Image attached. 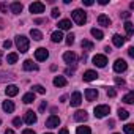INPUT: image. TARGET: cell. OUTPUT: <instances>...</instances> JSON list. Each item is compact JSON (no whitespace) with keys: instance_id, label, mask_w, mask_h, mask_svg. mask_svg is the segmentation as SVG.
<instances>
[{"instance_id":"cell-17","label":"cell","mask_w":134,"mask_h":134,"mask_svg":"<svg viewBox=\"0 0 134 134\" xmlns=\"http://www.w3.org/2000/svg\"><path fill=\"white\" fill-rule=\"evenodd\" d=\"M18 93H19L18 85H8V87L5 88V95H7V96H16Z\"/></svg>"},{"instance_id":"cell-15","label":"cell","mask_w":134,"mask_h":134,"mask_svg":"<svg viewBox=\"0 0 134 134\" xmlns=\"http://www.w3.org/2000/svg\"><path fill=\"white\" fill-rule=\"evenodd\" d=\"M98 24L103 25V27H109L112 22H110L109 16H106V14H99V16H98Z\"/></svg>"},{"instance_id":"cell-51","label":"cell","mask_w":134,"mask_h":134,"mask_svg":"<svg viewBox=\"0 0 134 134\" xmlns=\"http://www.w3.org/2000/svg\"><path fill=\"white\" fill-rule=\"evenodd\" d=\"M0 123H2V120H0Z\"/></svg>"},{"instance_id":"cell-13","label":"cell","mask_w":134,"mask_h":134,"mask_svg":"<svg viewBox=\"0 0 134 134\" xmlns=\"http://www.w3.org/2000/svg\"><path fill=\"white\" fill-rule=\"evenodd\" d=\"M22 66H24V70H25V71H38V65L33 63L32 60H25Z\"/></svg>"},{"instance_id":"cell-45","label":"cell","mask_w":134,"mask_h":134,"mask_svg":"<svg viewBox=\"0 0 134 134\" xmlns=\"http://www.w3.org/2000/svg\"><path fill=\"white\" fill-rule=\"evenodd\" d=\"M128 54H129V57H134V47H129L128 49Z\"/></svg>"},{"instance_id":"cell-52","label":"cell","mask_w":134,"mask_h":134,"mask_svg":"<svg viewBox=\"0 0 134 134\" xmlns=\"http://www.w3.org/2000/svg\"><path fill=\"white\" fill-rule=\"evenodd\" d=\"M114 134H117V132H114Z\"/></svg>"},{"instance_id":"cell-7","label":"cell","mask_w":134,"mask_h":134,"mask_svg":"<svg viewBox=\"0 0 134 134\" xmlns=\"http://www.w3.org/2000/svg\"><path fill=\"white\" fill-rule=\"evenodd\" d=\"M30 13H33V14L44 13V3H43V2H33V3L30 5Z\"/></svg>"},{"instance_id":"cell-43","label":"cell","mask_w":134,"mask_h":134,"mask_svg":"<svg viewBox=\"0 0 134 134\" xmlns=\"http://www.w3.org/2000/svg\"><path fill=\"white\" fill-rule=\"evenodd\" d=\"M121 18H123V19H129V18H131V13L125 11V13H121Z\"/></svg>"},{"instance_id":"cell-48","label":"cell","mask_w":134,"mask_h":134,"mask_svg":"<svg viewBox=\"0 0 134 134\" xmlns=\"http://www.w3.org/2000/svg\"><path fill=\"white\" fill-rule=\"evenodd\" d=\"M114 125H115V121H114V120H109V123H107V126H109V128H114Z\"/></svg>"},{"instance_id":"cell-33","label":"cell","mask_w":134,"mask_h":134,"mask_svg":"<svg viewBox=\"0 0 134 134\" xmlns=\"http://www.w3.org/2000/svg\"><path fill=\"white\" fill-rule=\"evenodd\" d=\"M125 132L126 134H134V125H131V123H128V125H125Z\"/></svg>"},{"instance_id":"cell-2","label":"cell","mask_w":134,"mask_h":134,"mask_svg":"<svg viewBox=\"0 0 134 134\" xmlns=\"http://www.w3.org/2000/svg\"><path fill=\"white\" fill-rule=\"evenodd\" d=\"M16 46H18V49L24 54V52L29 51L30 41H29V38H25L24 35H18V36H16Z\"/></svg>"},{"instance_id":"cell-44","label":"cell","mask_w":134,"mask_h":134,"mask_svg":"<svg viewBox=\"0 0 134 134\" xmlns=\"http://www.w3.org/2000/svg\"><path fill=\"white\" fill-rule=\"evenodd\" d=\"M22 134H36V132H35L33 129H24V131H22Z\"/></svg>"},{"instance_id":"cell-11","label":"cell","mask_w":134,"mask_h":134,"mask_svg":"<svg viewBox=\"0 0 134 134\" xmlns=\"http://www.w3.org/2000/svg\"><path fill=\"white\" fill-rule=\"evenodd\" d=\"M98 73L96 71H93V70H88V71H85L84 73V81H87V82H92V81H96L98 79Z\"/></svg>"},{"instance_id":"cell-6","label":"cell","mask_w":134,"mask_h":134,"mask_svg":"<svg viewBox=\"0 0 134 134\" xmlns=\"http://www.w3.org/2000/svg\"><path fill=\"white\" fill-rule=\"evenodd\" d=\"M47 57H49V52H47L46 47H38L35 51V58L38 62H44V60H47Z\"/></svg>"},{"instance_id":"cell-42","label":"cell","mask_w":134,"mask_h":134,"mask_svg":"<svg viewBox=\"0 0 134 134\" xmlns=\"http://www.w3.org/2000/svg\"><path fill=\"white\" fill-rule=\"evenodd\" d=\"M3 47H5V49H10V47H11V41H10V40L3 41Z\"/></svg>"},{"instance_id":"cell-32","label":"cell","mask_w":134,"mask_h":134,"mask_svg":"<svg viewBox=\"0 0 134 134\" xmlns=\"http://www.w3.org/2000/svg\"><path fill=\"white\" fill-rule=\"evenodd\" d=\"M118 117H120L121 120H126V118L129 117V112H128L126 109H118Z\"/></svg>"},{"instance_id":"cell-9","label":"cell","mask_w":134,"mask_h":134,"mask_svg":"<svg viewBox=\"0 0 134 134\" xmlns=\"http://www.w3.org/2000/svg\"><path fill=\"white\" fill-rule=\"evenodd\" d=\"M24 120H25V123L27 125H33V123H36V114L33 112V110H27L25 112V117H24Z\"/></svg>"},{"instance_id":"cell-21","label":"cell","mask_w":134,"mask_h":134,"mask_svg":"<svg viewBox=\"0 0 134 134\" xmlns=\"http://www.w3.org/2000/svg\"><path fill=\"white\" fill-rule=\"evenodd\" d=\"M10 8H11V13H13V14H19V13L22 11V3H19V2H13V3L10 5Z\"/></svg>"},{"instance_id":"cell-39","label":"cell","mask_w":134,"mask_h":134,"mask_svg":"<svg viewBox=\"0 0 134 134\" xmlns=\"http://www.w3.org/2000/svg\"><path fill=\"white\" fill-rule=\"evenodd\" d=\"M117 95V92H115V88H107V96H110V98H114Z\"/></svg>"},{"instance_id":"cell-34","label":"cell","mask_w":134,"mask_h":134,"mask_svg":"<svg viewBox=\"0 0 134 134\" xmlns=\"http://www.w3.org/2000/svg\"><path fill=\"white\" fill-rule=\"evenodd\" d=\"M33 92H36V93H40V95H44V93H46V88H44L43 85H35V87H33Z\"/></svg>"},{"instance_id":"cell-20","label":"cell","mask_w":134,"mask_h":134,"mask_svg":"<svg viewBox=\"0 0 134 134\" xmlns=\"http://www.w3.org/2000/svg\"><path fill=\"white\" fill-rule=\"evenodd\" d=\"M87 118H88V115H87L85 110H77V112L74 114V120H76V121H85Z\"/></svg>"},{"instance_id":"cell-49","label":"cell","mask_w":134,"mask_h":134,"mask_svg":"<svg viewBox=\"0 0 134 134\" xmlns=\"http://www.w3.org/2000/svg\"><path fill=\"white\" fill-rule=\"evenodd\" d=\"M5 134H14V131H13V129H7Z\"/></svg>"},{"instance_id":"cell-22","label":"cell","mask_w":134,"mask_h":134,"mask_svg":"<svg viewBox=\"0 0 134 134\" xmlns=\"http://www.w3.org/2000/svg\"><path fill=\"white\" fill-rule=\"evenodd\" d=\"M51 40H52V43H62L63 41V33L60 30H57L51 35Z\"/></svg>"},{"instance_id":"cell-27","label":"cell","mask_w":134,"mask_h":134,"mask_svg":"<svg viewBox=\"0 0 134 134\" xmlns=\"http://www.w3.org/2000/svg\"><path fill=\"white\" fill-rule=\"evenodd\" d=\"M90 33H92V36H93V38H96V40H103V38H104V33H103L99 29H92V30H90Z\"/></svg>"},{"instance_id":"cell-8","label":"cell","mask_w":134,"mask_h":134,"mask_svg":"<svg viewBox=\"0 0 134 134\" xmlns=\"http://www.w3.org/2000/svg\"><path fill=\"white\" fill-rule=\"evenodd\" d=\"M71 106L73 107H77V106H81V103H82V95H81V92H74L73 95H71Z\"/></svg>"},{"instance_id":"cell-16","label":"cell","mask_w":134,"mask_h":134,"mask_svg":"<svg viewBox=\"0 0 134 134\" xmlns=\"http://www.w3.org/2000/svg\"><path fill=\"white\" fill-rule=\"evenodd\" d=\"M112 43H114V46H117V47H121V46L125 44V38H123L121 35L115 33V35L112 36Z\"/></svg>"},{"instance_id":"cell-5","label":"cell","mask_w":134,"mask_h":134,"mask_svg":"<svg viewBox=\"0 0 134 134\" xmlns=\"http://www.w3.org/2000/svg\"><path fill=\"white\" fill-rule=\"evenodd\" d=\"M128 70V63L123 60V58H117L115 63H114V71L115 73H123Z\"/></svg>"},{"instance_id":"cell-23","label":"cell","mask_w":134,"mask_h":134,"mask_svg":"<svg viewBox=\"0 0 134 134\" xmlns=\"http://www.w3.org/2000/svg\"><path fill=\"white\" fill-rule=\"evenodd\" d=\"M2 107H3V110H5L7 114H11V112L14 110V103H13V101H3Z\"/></svg>"},{"instance_id":"cell-50","label":"cell","mask_w":134,"mask_h":134,"mask_svg":"<svg viewBox=\"0 0 134 134\" xmlns=\"http://www.w3.org/2000/svg\"><path fill=\"white\" fill-rule=\"evenodd\" d=\"M44 134H46V132H44ZM47 134H52V132H47Z\"/></svg>"},{"instance_id":"cell-14","label":"cell","mask_w":134,"mask_h":134,"mask_svg":"<svg viewBox=\"0 0 134 134\" xmlns=\"http://www.w3.org/2000/svg\"><path fill=\"white\" fill-rule=\"evenodd\" d=\"M63 60H65L66 63H76L77 57H76L74 52H65V54H63Z\"/></svg>"},{"instance_id":"cell-35","label":"cell","mask_w":134,"mask_h":134,"mask_svg":"<svg viewBox=\"0 0 134 134\" xmlns=\"http://www.w3.org/2000/svg\"><path fill=\"white\" fill-rule=\"evenodd\" d=\"M73 43H74V33H70L68 36H66V44H70V46H71Z\"/></svg>"},{"instance_id":"cell-1","label":"cell","mask_w":134,"mask_h":134,"mask_svg":"<svg viewBox=\"0 0 134 134\" xmlns=\"http://www.w3.org/2000/svg\"><path fill=\"white\" fill-rule=\"evenodd\" d=\"M71 18H73V21H74L77 25H84V24L87 22V14H85V11H82V10H74V11L71 13Z\"/></svg>"},{"instance_id":"cell-10","label":"cell","mask_w":134,"mask_h":134,"mask_svg":"<svg viewBox=\"0 0 134 134\" xmlns=\"http://www.w3.org/2000/svg\"><path fill=\"white\" fill-rule=\"evenodd\" d=\"M60 125V118L57 115H51L47 120H46V126L47 128H57Z\"/></svg>"},{"instance_id":"cell-4","label":"cell","mask_w":134,"mask_h":134,"mask_svg":"<svg viewBox=\"0 0 134 134\" xmlns=\"http://www.w3.org/2000/svg\"><path fill=\"white\" fill-rule=\"evenodd\" d=\"M92 62H93L95 66H98V68H104V66L107 65V58H106V55H101V54H96V55L92 58Z\"/></svg>"},{"instance_id":"cell-38","label":"cell","mask_w":134,"mask_h":134,"mask_svg":"<svg viewBox=\"0 0 134 134\" xmlns=\"http://www.w3.org/2000/svg\"><path fill=\"white\" fill-rule=\"evenodd\" d=\"M13 125H14V126H18V128H21V125H22V120H21L19 117H16V118L13 120Z\"/></svg>"},{"instance_id":"cell-37","label":"cell","mask_w":134,"mask_h":134,"mask_svg":"<svg viewBox=\"0 0 134 134\" xmlns=\"http://www.w3.org/2000/svg\"><path fill=\"white\" fill-rule=\"evenodd\" d=\"M0 11H2V13H8V3H5V2L0 3Z\"/></svg>"},{"instance_id":"cell-25","label":"cell","mask_w":134,"mask_h":134,"mask_svg":"<svg viewBox=\"0 0 134 134\" xmlns=\"http://www.w3.org/2000/svg\"><path fill=\"white\" fill-rule=\"evenodd\" d=\"M22 101H24L25 104H30V103H33V101H35V93H33V92H30V93H25V95L22 96Z\"/></svg>"},{"instance_id":"cell-19","label":"cell","mask_w":134,"mask_h":134,"mask_svg":"<svg viewBox=\"0 0 134 134\" xmlns=\"http://www.w3.org/2000/svg\"><path fill=\"white\" fill-rule=\"evenodd\" d=\"M57 25H58V30H70V29H71V21H68V19H62Z\"/></svg>"},{"instance_id":"cell-46","label":"cell","mask_w":134,"mask_h":134,"mask_svg":"<svg viewBox=\"0 0 134 134\" xmlns=\"http://www.w3.org/2000/svg\"><path fill=\"white\" fill-rule=\"evenodd\" d=\"M58 134H68V129H66V128H62V129L58 131Z\"/></svg>"},{"instance_id":"cell-29","label":"cell","mask_w":134,"mask_h":134,"mask_svg":"<svg viewBox=\"0 0 134 134\" xmlns=\"http://www.w3.org/2000/svg\"><path fill=\"white\" fill-rule=\"evenodd\" d=\"M81 46H82V49H84V51H92L95 44H93L92 41H88V40H82V43H81Z\"/></svg>"},{"instance_id":"cell-30","label":"cell","mask_w":134,"mask_h":134,"mask_svg":"<svg viewBox=\"0 0 134 134\" xmlns=\"http://www.w3.org/2000/svg\"><path fill=\"white\" fill-rule=\"evenodd\" d=\"M76 134H92V129L88 126H77Z\"/></svg>"},{"instance_id":"cell-41","label":"cell","mask_w":134,"mask_h":134,"mask_svg":"<svg viewBox=\"0 0 134 134\" xmlns=\"http://www.w3.org/2000/svg\"><path fill=\"white\" fill-rule=\"evenodd\" d=\"M82 3H84L85 7H92L95 2H93V0H82Z\"/></svg>"},{"instance_id":"cell-3","label":"cell","mask_w":134,"mask_h":134,"mask_svg":"<svg viewBox=\"0 0 134 134\" xmlns=\"http://www.w3.org/2000/svg\"><path fill=\"white\" fill-rule=\"evenodd\" d=\"M109 112H110V107L106 106V104H103V106H96L95 110H93V114H95L96 118H103V117H106Z\"/></svg>"},{"instance_id":"cell-26","label":"cell","mask_w":134,"mask_h":134,"mask_svg":"<svg viewBox=\"0 0 134 134\" xmlns=\"http://www.w3.org/2000/svg\"><path fill=\"white\" fill-rule=\"evenodd\" d=\"M125 30H126V35H128V36H132V33H134V25H132V22L126 21V22H125Z\"/></svg>"},{"instance_id":"cell-47","label":"cell","mask_w":134,"mask_h":134,"mask_svg":"<svg viewBox=\"0 0 134 134\" xmlns=\"http://www.w3.org/2000/svg\"><path fill=\"white\" fill-rule=\"evenodd\" d=\"M46 106H47V104H46V101H44V103H41V106H40V110L43 112V110L46 109Z\"/></svg>"},{"instance_id":"cell-36","label":"cell","mask_w":134,"mask_h":134,"mask_svg":"<svg viewBox=\"0 0 134 134\" xmlns=\"http://www.w3.org/2000/svg\"><path fill=\"white\" fill-rule=\"evenodd\" d=\"M115 84H117L118 87H125V85H126V82H125L121 77H115Z\"/></svg>"},{"instance_id":"cell-31","label":"cell","mask_w":134,"mask_h":134,"mask_svg":"<svg viewBox=\"0 0 134 134\" xmlns=\"http://www.w3.org/2000/svg\"><path fill=\"white\" fill-rule=\"evenodd\" d=\"M18 57H19V55H18L16 52H11V54H8V57H7V62H8L10 65H13V63H16V62H18Z\"/></svg>"},{"instance_id":"cell-18","label":"cell","mask_w":134,"mask_h":134,"mask_svg":"<svg viewBox=\"0 0 134 134\" xmlns=\"http://www.w3.org/2000/svg\"><path fill=\"white\" fill-rule=\"evenodd\" d=\"M66 84H68V81H66L63 76H55L54 77V85L55 87H66Z\"/></svg>"},{"instance_id":"cell-12","label":"cell","mask_w":134,"mask_h":134,"mask_svg":"<svg viewBox=\"0 0 134 134\" xmlns=\"http://www.w3.org/2000/svg\"><path fill=\"white\" fill-rule=\"evenodd\" d=\"M85 98H87V101H95L98 98V90L96 88H87L85 90Z\"/></svg>"},{"instance_id":"cell-24","label":"cell","mask_w":134,"mask_h":134,"mask_svg":"<svg viewBox=\"0 0 134 134\" xmlns=\"http://www.w3.org/2000/svg\"><path fill=\"white\" fill-rule=\"evenodd\" d=\"M30 36H32L35 41H40V40H43V33H41L40 30H36V29H32V30H30Z\"/></svg>"},{"instance_id":"cell-28","label":"cell","mask_w":134,"mask_h":134,"mask_svg":"<svg viewBox=\"0 0 134 134\" xmlns=\"http://www.w3.org/2000/svg\"><path fill=\"white\" fill-rule=\"evenodd\" d=\"M123 103H126V104H132L134 103V92H129V93H126L125 96H123V99H121Z\"/></svg>"},{"instance_id":"cell-40","label":"cell","mask_w":134,"mask_h":134,"mask_svg":"<svg viewBox=\"0 0 134 134\" xmlns=\"http://www.w3.org/2000/svg\"><path fill=\"white\" fill-rule=\"evenodd\" d=\"M51 16H52V18H58V16H60L58 8H54V10H52V13H51Z\"/></svg>"}]
</instances>
